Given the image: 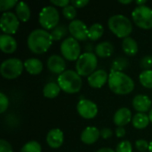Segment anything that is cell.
I'll return each instance as SVG.
<instances>
[{
	"label": "cell",
	"mask_w": 152,
	"mask_h": 152,
	"mask_svg": "<svg viewBox=\"0 0 152 152\" xmlns=\"http://www.w3.org/2000/svg\"><path fill=\"white\" fill-rule=\"evenodd\" d=\"M108 85L111 92L118 95H126L134 89V80L126 73L111 70L109 74Z\"/></svg>",
	"instance_id": "6da1fadb"
},
{
	"label": "cell",
	"mask_w": 152,
	"mask_h": 152,
	"mask_svg": "<svg viewBox=\"0 0 152 152\" xmlns=\"http://www.w3.org/2000/svg\"><path fill=\"white\" fill-rule=\"evenodd\" d=\"M53 42L51 34L43 28H37L33 30L28 35L27 40L28 49L36 54H42L47 52Z\"/></svg>",
	"instance_id": "7a4b0ae2"
},
{
	"label": "cell",
	"mask_w": 152,
	"mask_h": 152,
	"mask_svg": "<svg viewBox=\"0 0 152 152\" xmlns=\"http://www.w3.org/2000/svg\"><path fill=\"white\" fill-rule=\"evenodd\" d=\"M57 84L64 93L73 94L80 91L82 87V78L77 71L68 69L59 75Z\"/></svg>",
	"instance_id": "3957f363"
},
{
	"label": "cell",
	"mask_w": 152,
	"mask_h": 152,
	"mask_svg": "<svg viewBox=\"0 0 152 152\" xmlns=\"http://www.w3.org/2000/svg\"><path fill=\"white\" fill-rule=\"evenodd\" d=\"M108 26L110 31L119 38L128 37L133 31L131 20L122 14L111 16L108 20Z\"/></svg>",
	"instance_id": "277c9868"
},
{
	"label": "cell",
	"mask_w": 152,
	"mask_h": 152,
	"mask_svg": "<svg viewBox=\"0 0 152 152\" xmlns=\"http://www.w3.org/2000/svg\"><path fill=\"white\" fill-rule=\"evenodd\" d=\"M98 64L97 55L92 52L82 53L76 62V71L81 77H89L95 71Z\"/></svg>",
	"instance_id": "5b68a950"
},
{
	"label": "cell",
	"mask_w": 152,
	"mask_h": 152,
	"mask_svg": "<svg viewBox=\"0 0 152 152\" xmlns=\"http://www.w3.org/2000/svg\"><path fill=\"white\" fill-rule=\"evenodd\" d=\"M24 63L17 58H10L4 61L0 67V73L3 77L12 80L20 77L23 71Z\"/></svg>",
	"instance_id": "8992f818"
},
{
	"label": "cell",
	"mask_w": 152,
	"mask_h": 152,
	"mask_svg": "<svg viewBox=\"0 0 152 152\" xmlns=\"http://www.w3.org/2000/svg\"><path fill=\"white\" fill-rule=\"evenodd\" d=\"M60 20V14L54 6L48 5L44 7L38 16V21L43 28L53 29L58 26Z\"/></svg>",
	"instance_id": "52a82bcc"
},
{
	"label": "cell",
	"mask_w": 152,
	"mask_h": 152,
	"mask_svg": "<svg viewBox=\"0 0 152 152\" xmlns=\"http://www.w3.org/2000/svg\"><path fill=\"white\" fill-rule=\"evenodd\" d=\"M132 18L136 26L142 29L152 28V9L147 5L136 6L133 12Z\"/></svg>",
	"instance_id": "ba28073f"
},
{
	"label": "cell",
	"mask_w": 152,
	"mask_h": 152,
	"mask_svg": "<svg viewBox=\"0 0 152 152\" xmlns=\"http://www.w3.org/2000/svg\"><path fill=\"white\" fill-rule=\"evenodd\" d=\"M61 53L62 57L68 61H77L81 55V48L78 41L72 37L65 38L61 44Z\"/></svg>",
	"instance_id": "9c48e42d"
},
{
	"label": "cell",
	"mask_w": 152,
	"mask_h": 152,
	"mask_svg": "<svg viewBox=\"0 0 152 152\" xmlns=\"http://www.w3.org/2000/svg\"><path fill=\"white\" fill-rule=\"evenodd\" d=\"M20 26V20L16 14L12 12H5L0 19V27L4 34L13 35L17 32Z\"/></svg>",
	"instance_id": "30bf717a"
},
{
	"label": "cell",
	"mask_w": 152,
	"mask_h": 152,
	"mask_svg": "<svg viewBox=\"0 0 152 152\" xmlns=\"http://www.w3.org/2000/svg\"><path fill=\"white\" fill-rule=\"evenodd\" d=\"M77 113L85 119H92L97 116L98 107L90 100L82 99L77 104Z\"/></svg>",
	"instance_id": "8fae6325"
},
{
	"label": "cell",
	"mask_w": 152,
	"mask_h": 152,
	"mask_svg": "<svg viewBox=\"0 0 152 152\" xmlns=\"http://www.w3.org/2000/svg\"><path fill=\"white\" fill-rule=\"evenodd\" d=\"M69 31L77 41H86L88 38V28L81 20H74L69 24Z\"/></svg>",
	"instance_id": "7c38bea8"
},
{
	"label": "cell",
	"mask_w": 152,
	"mask_h": 152,
	"mask_svg": "<svg viewBox=\"0 0 152 152\" xmlns=\"http://www.w3.org/2000/svg\"><path fill=\"white\" fill-rule=\"evenodd\" d=\"M47 68L53 74H62L66 69V62L64 58L58 54L51 55L47 60Z\"/></svg>",
	"instance_id": "4fadbf2b"
},
{
	"label": "cell",
	"mask_w": 152,
	"mask_h": 152,
	"mask_svg": "<svg viewBox=\"0 0 152 152\" xmlns=\"http://www.w3.org/2000/svg\"><path fill=\"white\" fill-rule=\"evenodd\" d=\"M108 80H109V75L104 69L95 70L87 78L88 85L93 88L102 87L108 82Z\"/></svg>",
	"instance_id": "5bb4252c"
},
{
	"label": "cell",
	"mask_w": 152,
	"mask_h": 152,
	"mask_svg": "<svg viewBox=\"0 0 152 152\" xmlns=\"http://www.w3.org/2000/svg\"><path fill=\"white\" fill-rule=\"evenodd\" d=\"M133 117L132 112L128 108H120L118 109L113 117V122L118 127H124L130 122H132Z\"/></svg>",
	"instance_id": "9a60e30c"
},
{
	"label": "cell",
	"mask_w": 152,
	"mask_h": 152,
	"mask_svg": "<svg viewBox=\"0 0 152 152\" xmlns=\"http://www.w3.org/2000/svg\"><path fill=\"white\" fill-rule=\"evenodd\" d=\"M64 142L63 132L59 128H53L50 130L46 135V142L52 149L60 148Z\"/></svg>",
	"instance_id": "2e32d148"
},
{
	"label": "cell",
	"mask_w": 152,
	"mask_h": 152,
	"mask_svg": "<svg viewBox=\"0 0 152 152\" xmlns=\"http://www.w3.org/2000/svg\"><path fill=\"white\" fill-rule=\"evenodd\" d=\"M151 104L150 97L144 94H138L133 100V107L138 113H145L151 110L152 109Z\"/></svg>",
	"instance_id": "e0dca14e"
},
{
	"label": "cell",
	"mask_w": 152,
	"mask_h": 152,
	"mask_svg": "<svg viewBox=\"0 0 152 152\" xmlns=\"http://www.w3.org/2000/svg\"><path fill=\"white\" fill-rule=\"evenodd\" d=\"M101 136L100 130L95 126H87L81 133V141L85 144L91 145L95 143Z\"/></svg>",
	"instance_id": "ac0fdd59"
},
{
	"label": "cell",
	"mask_w": 152,
	"mask_h": 152,
	"mask_svg": "<svg viewBox=\"0 0 152 152\" xmlns=\"http://www.w3.org/2000/svg\"><path fill=\"white\" fill-rule=\"evenodd\" d=\"M0 49L4 53H12L17 49V42L15 38L7 34L0 36Z\"/></svg>",
	"instance_id": "d6986e66"
},
{
	"label": "cell",
	"mask_w": 152,
	"mask_h": 152,
	"mask_svg": "<svg viewBox=\"0 0 152 152\" xmlns=\"http://www.w3.org/2000/svg\"><path fill=\"white\" fill-rule=\"evenodd\" d=\"M23 63L25 69L31 75H38L43 71V63L37 58L28 59Z\"/></svg>",
	"instance_id": "ffe728a7"
},
{
	"label": "cell",
	"mask_w": 152,
	"mask_h": 152,
	"mask_svg": "<svg viewBox=\"0 0 152 152\" xmlns=\"http://www.w3.org/2000/svg\"><path fill=\"white\" fill-rule=\"evenodd\" d=\"M114 53V46L109 41H104L99 43L95 46V53L100 58H108Z\"/></svg>",
	"instance_id": "44dd1931"
},
{
	"label": "cell",
	"mask_w": 152,
	"mask_h": 152,
	"mask_svg": "<svg viewBox=\"0 0 152 152\" xmlns=\"http://www.w3.org/2000/svg\"><path fill=\"white\" fill-rule=\"evenodd\" d=\"M122 49L127 56H134L139 50L137 42L133 37H126L122 42Z\"/></svg>",
	"instance_id": "7402d4cb"
},
{
	"label": "cell",
	"mask_w": 152,
	"mask_h": 152,
	"mask_svg": "<svg viewBox=\"0 0 152 152\" xmlns=\"http://www.w3.org/2000/svg\"><path fill=\"white\" fill-rule=\"evenodd\" d=\"M15 14L20 21H28L30 18L29 6L25 2H18L17 5L15 6Z\"/></svg>",
	"instance_id": "603a6c76"
},
{
	"label": "cell",
	"mask_w": 152,
	"mask_h": 152,
	"mask_svg": "<svg viewBox=\"0 0 152 152\" xmlns=\"http://www.w3.org/2000/svg\"><path fill=\"white\" fill-rule=\"evenodd\" d=\"M150 122V117L146 113H137L133 117L132 119L133 126L139 130L146 128L149 126Z\"/></svg>",
	"instance_id": "cb8c5ba5"
},
{
	"label": "cell",
	"mask_w": 152,
	"mask_h": 152,
	"mask_svg": "<svg viewBox=\"0 0 152 152\" xmlns=\"http://www.w3.org/2000/svg\"><path fill=\"white\" fill-rule=\"evenodd\" d=\"M61 87L59 86V85L57 83L54 82H50L47 83L44 88H43V94L45 97L49 98V99H53L55 97H57L61 92Z\"/></svg>",
	"instance_id": "d4e9b609"
},
{
	"label": "cell",
	"mask_w": 152,
	"mask_h": 152,
	"mask_svg": "<svg viewBox=\"0 0 152 152\" xmlns=\"http://www.w3.org/2000/svg\"><path fill=\"white\" fill-rule=\"evenodd\" d=\"M104 33V28L100 23H94L88 28V38L92 41L100 39Z\"/></svg>",
	"instance_id": "484cf974"
},
{
	"label": "cell",
	"mask_w": 152,
	"mask_h": 152,
	"mask_svg": "<svg viewBox=\"0 0 152 152\" xmlns=\"http://www.w3.org/2000/svg\"><path fill=\"white\" fill-rule=\"evenodd\" d=\"M139 80L141 85L148 89H152V70H143L140 76Z\"/></svg>",
	"instance_id": "4316f807"
},
{
	"label": "cell",
	"mask_w": 152,
	"mask_h": 152,
	"mask_svg": "<svg viewBox=\"0 0 152 152\" xmlns=\"http://www.w3.org/2000/svg\"><path fill=\"white\" fill-rule=\"evenodd\" d=\"M20 152H42V147L37 141H29L22 146Z\"/></svg>",
	"instance_id": "83f0119b"
},
{
	"label": "cell",
	"mask_w": 152,
	"mask_h": 152,
	"mask_svg": "<svg viewBox=\"0 0 152 152\" xmlns=\"http://www.w3.org/2000/svg\"><path fill=\"white\" fill-rule=\"evenodd\" d=\"M51 37L53 41H59L67 34V28L63 25H58L55 28L51 31Z\"/></svg>",
	"instance_id": "f1b7e54d"
},
{
	"label": "cell",
	"mask_w": 152,
	"mask_h": 152,
	"mask_svg": "<svg viewBox=\"0 0 152 152\" xmlns=\"http://www.w3.org/2000/svg\"><path fill=\"white\" fill-rule=\"evenodd\" d=\"M128 66V61L126 58L123 57H118L117 59H115L112 62V66H111V70L114 71H121L123 72V70Z\"/></svg>",
	"instance_id": "f546056e"
},
{
	"label": "cell",
	"mask_w": 152,
	"mask_h": 152,
	"mask_svg": "<svg viewBox=\"0 0 152 152\" xmlns=\"http://www.w3.org/2000/svg\"><path fill=\"white\" fill-rule=\"evenodd\" d=\"M62 14L63 16L69 20H74L77 16V10L72 4H69L66 7L62 8Z\"/></svg>",
	"instance_id": "4dcf8cb0"
},
{
	"label": "cell",
	"mask_w": 152,
	"mask_h": 152,
	"mask_svg": "<svg viewBox=\"0 0 152 152\" xmlns=\"http://www.w3.org/2000/svg\"><path fill=\"white\" fill-rule=\"evenodd\" d=\"M116 152H132L133 146L129 141H122L119 142L116 148Z\"/></svg>",
	"instance_id": "1f68e13d"
},
{
	"label": "cell",
	"mask_w": 152,
	"mask_h": 152,
	"mask_svg": "<svg viewBox=\"0 0 152 152\" xmlns=\"http://www.w3.org/2000/svg\"><path fill=\"white\" fill-rule=\"evenodd\" d=\"M18 2L16 0H1L0 1V11L1 12H6L9 9H12V7L16 6Z\"/></svg>",
	"instance_id": "d6a6232c"
},
{
	"label": "cell",
	"mask_w": 152,
	"mask_h": 152,
	"mask_svg": "<svg viewBox=\"0 0 152 152\" xmlns=\"http://www.w3.org/2000/svg\"><path fill=\"white\" fill-rule=\"evenodd\" d=\"M141 67L144 70H150L152 69V55H146L141 61Z\"/></svg>",
	"instance_id": "836d02e7"
},
{
	"label": "cell",
	"mask_w": 152,
	"mask_h": 152,
	"mask_svg": "<svg viewBox=\"0 0 152 152\" xmlns=\"http://www.w3.org/2000/svg\"><path fill=\"white\" fill-rule=\"evenodd\" d=\"M9 106V100L4 93H0V113H4Z\"/></svg>",
	"instance_id": "e575fe53"
},
{
	"label": "cell",
	"mask_w": 152,
	"mask_h": 152,
	"mask_svg": "<svg viewBox=\"0 0 152 152\" xmlns=\"http://www.w3.org/2000/svg\"><path fill=\"white\" fill-rule=\"evenodd\" d=\"M149 145L150 143L146 140H137L135 142V147L136 149L141 152H146L147 150H149Z\"/></svg>",
	"instance_id": "d590c367"
},
{
	"label": "cell",
	"mask_w": 152,
	"mask_h": 152,
	"mask_svg": "<svg viewBox=\"0 0 152 152\" xmlns=\"http://www.w3.org/2000/svg\"><path fill=\"white\" fill-rule=\"evenodd\" d=\"M0 152H13L12 145L5 140H0Z\"/></svg>",
	"instance_id": "8d00e7d4"
},
{
	"label": "cell",
	"mask_w": 152,
	"mask_h": 152,
	"mask_svg": "<svg viewBox=\"0 0 152 152\" xmlns=\"http://www.w3.org/2000/svg\"><path fill=\"white\" fill-rule=\"evenodd\" d=\"M89 4V0H73L70 2L75 8H83Z\"/></svg>",
	"instance_id": "74e56055"
},
{
	"label": "cell",
	"mask_w": 152,
	"mask_h": 152,
	"mask_svg": "<svg viewBox=\"0 0 152 152\" xmlns=\"http://www.w3.org/2000/svg\"><path fill=\"white\" fill-rule=\"evenodd\" d=\"M100 134H101V137L103 138V139H109V138H110L113 135L112 130L110 128H107V127L102 128L100 131Z\"/></svg>",
	"instance_id": "f35d334b"
},
{
	"label": "cell",
	"mask_w": 152,
	"mask_h": 152,
	"mask_svg": "<svg viewBox=\"0 0 152 152\" xmlns=\"http://www.w3.org/2000/svg\"><path fill=\"white\" fill-rule=\"evenodd\" d=\"M51 4H53L54 6H59V7H66L67 5H69L70 4V1L69 0H52Z\"/></svg>",
	"instance_id": "ab89813d"
},
{
	"label": "cell",
	"mask_w": 152,
	"mask_h": 152,
	"mask_svg": "<svg viewBox=\"0 0 152 152\" xmlns=\"http://www.w3.org/2000/svg\"><path fill=\"white\" fill-rule=\"evenodd\" d=\"M115 134H116L117 137H118V138H123V137L126 135V129H125L124 127H118V128L116 129V131H115Z\"/></svg>",
	"instance_id": "60d3db41"
},
{
	"label": "cell",
	"mask_w": 152,
	"mask_h": 152,
	"mask_svg": "<svg viewBox=\"0 0 152 152\" xmlns=\"http://www.w3.org/2000/svg\"><path fill=\"white\" fill-rule=\"evenodd\" d=\"M96 152H116L114 150L110 149V148H102L99 151H97Z\"/></svg>",
	"instance_id": "b9f144b4"
},
{
	"label": "cell",
	"mask_w": 152,
	"mask_h": 152,
	"mask_svg": "<svg viewBox=\"0 0 152 152\" xmlns=\"http://www.w3.org/2000/svg\"><path fill=\"white\" fill-rule=\"evenodd\" d=\"M147 3L146 0H141V1H135V4H137V6H142V5H145V4Z\"/></svg>",
	"instance_id": "7bdbcfd3"
},
{
	"label": "cell",
	"mask_w": 152,
	"mask_h": 152,
	"mask_svg": "<svg viewBox=\"0 0 152 152\" xmlns=\"http://www.w3.org/2000/svg\"><path fill=\"white\" fill-rule=\"evenodd\" d=\"M118 3L123 4H128L133 3V1H132V0H119V1H118Z\"/></svg>",
	"instance_id": "ee69618b"
},
{
	"label": "cell",
	"mask_w": 152,
	"mask_h": 152,
	"mask_svg": "<svg viewBox=\"0 0 152 152\" xmlns=\"http://www.w3.org/2000/svg\"><path fill=\"white\" fill-rule=\"evenodd\" d=\"M150 152H152V141L150 142V145H149V150H148Z\"/></svg>",
	"instance_id": "f6af8a7d"
},
{
	"label": "cell",
	"mask_w": 152,
	"mask_h": 152,
	"mask_svg": "<svg viewBox=\"0 0 152 152\" xmlns=\"http://www.w3.org/2000/svg\"><path fill=\"white\" fill-rule=\"evenodd\" d=\"M149 117H150V120L152 123V109L150 110V114H149Z\"/></svg>",
	"instance_id": "bcb514c9"
}]
</instances>
